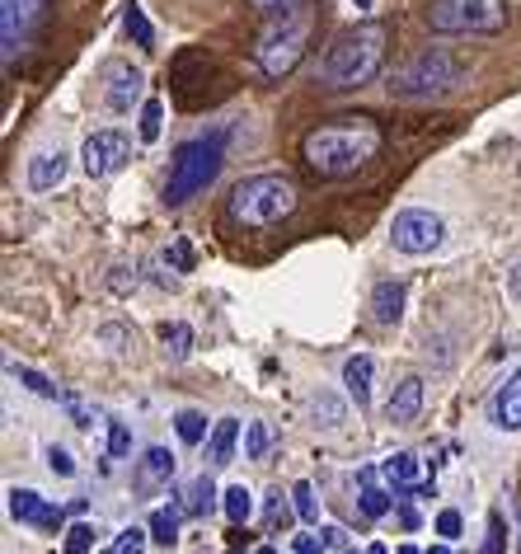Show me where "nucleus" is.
<instances>
[{"mask_svg": "<svg viewBox=\"0 0 521 554\" xmlns=\"http://www.w3.org/2000/svg\"><path fill=\"white\" fill-rule=\"evenodd\" d=\"M385 137L371 118H334V123L310 127L301 141V160L315 179H353L381 155Z\"/></svg>", "mask_w": 521, "mask_h": 554, "instance_id": "obj_1", "label": "nucleus"}, {"mask_svg": "<svg viewBox=\"0 0 521 554\" xmlns=\"http://www.w3.org/2000/svg\"><path fill=\"white\" fill-rule=\"evenodd\" d=\"M385 47H390L385 24H353V29H343L329 43V52H324L320 80L329 90H362V85H371V80L381 76Z\"/></svg>", "mask_w": 521, "mask_h": 554, "instance_id": "obj_2", "label": "nucleus"}, {"mask_svg": "<svg viewBox=\"0 0 521 554\" xmlns=\"http://www.w3.org/2000/svg\"><path fill=\"white\" fill-rule=\"evenodd\" d=\"M315 29H320V15H315L310 5H301V0L273 10V19H268L259 33V47H254V62H259L263 76L268 80L292 76L296 66H301V57L310 52Z\"/></svg>", "mask_w": 521, "mask_h": 554, "instance_id": "obj_3", "label": "nucleus"}, {"mask_svg": "<svg viewBox=\"0 0 521 554\" xmlns=\"http://www.w3.org/2000/svg\"><path fill=\"white\" fill-rule=\"evenodd\" d=\"M296 212V184L287 174H249L230 188L226 198V216L245 231H263V226H277L282 216Z\"/></svg>", "mask_w": 521, "mask_h": 554, "instance_id": "obj_4", "label": "nucleus"}, {"mask_svg": "<svg viewBox=\"0 0 521 554\" xmlns=\"http://www.w3.org/2000/svg\"><path fill=\"white\" fill-rule=\"evenodd\" d=\"M221 165H226V146H221V137H216V132H212V137L184 141V146L174 151V160H169L165 202H169V207H184L188 198H198L202 188L221 174Z\"/></svg>", "mask_w": 521, "mask_h": 554, "instance_id": "obj_5", "label": "nucleus"}, {"mask_svg": "<svg viewBox=\"0 0 521 554\" xmlns=\"http://www.w3.org/2000/svg\"><path fill=\"white\" fill-rule=\"evenodd\" d=\"M428 29L451 38H484L507 29V0H432Z\"/></svg>", "mask_w": 521, "mask_h": 554, "instance_id": "obj_6", "label": "nucleus"}, {"mask_svg": "<svg viewBox=\"0 0 521 554\" xmlns=\"http://www.w3.org/2000/svg\"><path fill=\"white\" fill-rule=\"evenodd\" d=\"M456 80H460V66L446 57L442 47H428V52H418L414 62L399 66L395 76H390V94L395 99H437Z\"/></svg>", "mask_w": 521, "mask_h": 554, "instance_id": "obj_7", "label": "nucleus"}, {"mask_svg": "<svg viewBox=\"0 0 521 554\" xmlns=\"http://www.w3.org/2000/svg\"><path fill=\"white\" fill-rule=\"evenodd\" d=\"M446 240V226L437 212H423V207H404V212L390 221V245L399 254H432V249H442Z\"/></svg>", "mask_w": 521, "mask_h": 554, "instance_id": "obj_8", "label": "nucleus"}, {"mask_svg": "<svg viewBox=\"0 0 521 554\" xmlns=\"http://www.w3.org/2000/svg\"><path fill=\"white\" fill-rule=\"evenodd\" d=\"M132 160V141L123 137V132H94V137H85V146H80V165H85V174L90 179H108V174H118Z\"/></svg>", "mask_w": 521, "mask_h": 554, "instance_id": "obj_9", "label": "nucleus"}, {"mask_svg": "<svg viewBox=\"0 0 521 554\" xmlns=\"http://www.w3.org/2000/svg\"><path fill=\"white\" fill-rule=\"evenodd\" d=\"M38 19H43V0H0V43H5V62H15V52L29 43V33Z\"/></svg>", "mask_w": 521, "mask_h": 554, "instance_id": "obj_10", "label": "nucleus"}, {"mask_svg": "<svg viewBox=\"0 0 521 554\" xmlns=\"http://www.w3.org/2000/svg\"><path fill=\"white\" fill-rule=\"evenodd\" d=\"M141 71L127 62H108L104 66V108L108 113H132V104L141 99Z\"/></svg>", "mask_w": 521, "mask_h": 554, "instance_id": "obj_11", "label": "nucleus"}, {"mask_svg": "<svg viewBox=\"0 0 521 554\" xmlns=\"http://www.w3.org/2000/svg\"><path fill=\"white\" fill-rule=\"evenodd\" d=\"M489 418H493V428L498 432H521V367L493 390Z\"/></svg>", "mask_w": 521, "mask_h": 554, "instance_id": "obj_12", "label": "nucleus"}, {"mask_svg": "<svg viewBox=\"0 0 521 554\" xmlns=\"http://www.w3.org/2000/svg\"><path fill=\"white\" fill-rule=\"evenodd\" d=\"M10 517L24 526H57L62 522V508L47 503L43 493H33V489H10Z\"/></svg>", "mask_w": 521, "mask_h": 554, "instance_id": "obj_13", "label": "nucleus"}, {"mask_svg": "<svg viewBox=\"0 0 521 554\" xmlns=\"http://www.w3.org/2000/svg\"><path fill=\"white\" fill-rule=\"evenodd\" d=\"M66 170H71L66 151H38V155L29 160L24 179H29L33 193H52V188H62V184H66Z\"/></svg>", "mask_w": 521, "mask_h": 554, "instance_id": "obj_14", "label": "nucleus"}, {"mask_svg": "<svg viewBox=\"0 0 521 554\" xmlns=\"http://www.w3.org/2000/svg\"><path fill=\"white\" fill-rule=\"evenodd\" d=\"M423 414V381L418 376H404V381L390 390V404H385V418L395 423V428H409L414 418Z\"/></svg>", "mask_w": 521, "mask_h": 554, "instance_id": "obj_15", "label": "nucleus"}, {"mask_svg": "<svg viewBox=\"0 0 521 554\" xmlns=\"http://www.w3.org/2000/svg\"><path fill=\"white\" fill-rule=\"evenodd\" d=\"M169 479H174V456H169L165 447H151L137 461V475H132V484H137V493H155V489H165Z\"/></svg>", "mask_w": 521, "mask_h": 554, "instance_id": "obj_16", "label": "nucleus"}, {"mask_svg": "<svg viewBox=\"0 0 521 554\" xmlns=\"http://www.w3.org/2000/svg\"><path fill=\"white\" fill-rule=\"evenodd\" d=\"M371 376H376V362H371L367 353L343 362V390H348V400H357V409L371 400Z\"/></svg>", "mask_w": 521, "mask_h": 554, "instance_id": "obj_17", "label": "nucleus"}, {"mask_svg": "<svg viewBox=\"0 0 521 554\" xmlns=\"http://www.w3.org/2000/svg\"><path fill=\"white\" fill-rule=\"evenodd\" d=\"M399 315H404V282H381L371 292V320L390 329V324H399Z\"/></svg>", "mask_w": 521, "mask_h": 554, "instance_id": "obj_18", "label": "nucleus"}, {"mask_svg": "<svg viewBox=\"0 0 521 554\" xmlns=\"http://www.w3.org/2000/svg\"><path fill=\"white\" fill-rule=\"evenodd\" d=\"M235 437H240V423H235V418H221V423L212 428V437H207V461L230 465V456H235Z\"/></svg>", "mask_w": 521, "mask_h": 554, "instance_id": "obj_19", "label": "nucleus"}, {"mask_svg": "<svg viewBox=\"0 0 521 554\" xmlns=\"http://www.w3.org/2000/svg\"><path fill=\"white\" fill-rule=\"evenodd\" d=\"M381 470H385V479H390V489L409 493V489H414V479H418V456H414V451H395Z\"/></svg>", "mask_w": 521, "mask_h": 554, "instance_id": "obj_20", "label": "nucleus"}, {"mask_svg": "<svg viewBox=\"0 0 521 554\" xmlns=\"http://www.w3.org/2000/svg\"><path fill=\"white\" fill-rule=\"evenodd\" d=\"M343 414H348V404L338 400V395H329V390L310 395V418H315L320 428H338V423H343Z\"/></svg>", "mask_w": 521, "mask_h": 554, "instance_id": "obj_21", "label": "nucleus"}, {"mask_svg": "<svg viewBox=\"0 0 521 554\" xmlns=\"http://www.w3.org/2000/svg\"><path fill=\"white\" fill-rule=\"evenodd\" d=\"M216 508V484L207 475H198L193 484H188V498H184V512L188 517H207V512Z\"/></svg>", "mask_w": 521, "mask_h": 554, "instance_id": "obj_22", "label": "nucleus"}, {"mask_svg": "<svg viewBox=\"0 0 521 554\" xmlns=\"http://www.w3.org/2000/svg\"><path fill=\"white\" fill-rule=\"evenodd\" d=\"M362 498H357V508H362V517H371V522H376V517H385V512H390V493L385 489H376V484H371V470H362Z\"/></svg>", "mask_w": 521, "mask_h": 554, "instance_id": "obj_23", "label": "nucleus"}, {"mask_svg": "<svg viewBox=\"0 0 521 554\" xmlns=\"http://www.w3.org/2000/svg\"><path fill=\"white\" fill-rule=\"evenodd\" d=\"M160 343H165L169 357H179V362H184V357L193 353V324H184V320L160 324Z\"/></svg>", "mask_w": 521, "mask_h": 554, "instance_id": "obj_24", "label": "nucleus"}, {"mask_svg": "<svg viewBox=\"0 0 521 554\" xmlns=\"http://www.w3.org/2000/svg\"><path fill=\"white\" fill-rule=\"evenodd\" d=\"M221 508H226V517H230L235 526H245L249 517H254V498H249L245 484H230V489L221 493Z\"/></svg>", "mask_w": 521, "mask_h": 554, "instance_id": "obj_25", "label": "nucleus"}, {"mask_svg": "<svg viewBox=\"0 0 521 554\" xmlns=\"http://www.w3.org/2000/svg\"><path fill=\"white\" fill-rule=\"evenodd\" d=\"M137 132H141V141H146V146H151V141H160V132H165V104H160V99H146V104H141Z\"/></svg>", "mask_w": 521, "mask_h": 554, "instance_id": "obj_26", "label": "nucleus"}, {"mask_svg": "<svg viewBox=\"0 0 521 554\" xmlns=\"http://www.w3.org/2000/svg\"><path fill=\"white\" fill-rule=\"evenodd\" d=\"M174 432H179V442L198 447L202 437H207V418H202L198 409H179V414H174Z\"/></svg>", "mask_w": 521, "mask_h": 554, "instance_id": "obj_27", "label": "nucleus"}, {"mask_svg": "<svg viewBox=\"0 0 521 554\" xmlns=\"http://www.w3.org/2000/svg\"><path fill=\"white\" fill-rule=\"evenodd\" d=\"M123 24H127V33H132V43H137V47H155V29H151V19H146V10H141L137 0L127 5Z\"/></svg>", "mask_w": 521, "mask_h": 554, "instance_id": "obj_28", "label": "nucleus"}, {"mask_svg": "<svg viewBox=\"0 0 521 554\" xmlns=\"http://www.w3.org/2000/svg\"><path fill=\"white\" fill-rule=\"evenodd\" d=\"M151 540L155 545H174V540H179V512L174 508L151 512Z\"/></svg>", "mask_w": 521, "mask_h": 554, "instance_id": "obj_29", "label": "nucleus"}, {"mask_svg": "<svg viewBox=\"0 0 521 554\" xmlns=\"http://www.w3.org/2000/svg\"><path fill=\"white\" fill-rule=\"evenodd\" d=\"M292 508L301 522H320V503H315V489H310L306 479L301 484H292Z\"/></svg>", "mask_w": 521, "mask_h": 554, "instance_id": "obj_30", "label": "nucleus"}, {"mask_svg": "<svg viewBox=\"0 0 521 554\" xmlns=\"http://www.w3.org/2000/svg\"><path fill=\"white\" fill-rule=\"evenodd\" d=\"M268 447H273V432H268V423H249V428H245V456H249V461H263V456H268Z\"/></svg>", "mask_w": 521, "mask_h": 554, "instance_id": "obj_31", "label": "nucleus"}, {"mask_svg": "<svg viewBox=\"0 0 521 554\" xmlns=\"http://www.w3.org/2000/svg\"><path fill=\"white\" fill-rule=\"evenodd\" d=\"M90 550H94V526L76 522L66 531V554H90Z\"/></svg>", "mask_w": 521, "mask_h": 554, "instance_id": "obj_32", "label": "nucleus"}, {"mask_svg": "<svg viewBox=\"0 0 521 554\" xmlns=\"http://www.w3.org/2000/svg\"><path fill=\"white\" fill-rule=\"evenodd\" d=\"M43 456H47V470H52V475H62V479L76 475V461H71V451H66V447H57V442H52Z\"/></svg>", "mask_w": 521, "mask_h": 554, "instance_id": "obj_33", "label": "nucleus"}, {"mask_svg": "<svg viewBox=\"0 0 521 554\" xmlns=\"http://www.w3.org/2000/svg\"><path fill=\"white\" fill-rule=\"evenodd\" d=\"M15 376H19V381H24V385H29L33 395H43V400H57V385L47 381V376H38V371H33V367H15Z\"/></svg>", "mask_w": 521, "mask_h": 554, "instance_id": "obj_34", "label": "nucleus"}, {"mask_svg": "<svg viewBox=\"0 0 521 554\" xmlns=\"http://www.w3.org/2000/svg\"><path fill=\"white\" fill-rule=\"evenodd\" d=\"M127 451H132V428H127V423H108V456L118 461Z\"/></svg>", "mask_w": 521, "mask_h": 554, "instance_id": "obj_35", "label": "nucleus"}, {"mask_svg": "<svg viewBox=\"0 0 521 554\" xmlns=\"http://www.w3.org/2000/svg\"><path fill=\"white\" fill-rule=\"evenodd\" d=\"M146 540H151V526H146V531H141V526H127V531H118V554H141Z\"/></svg>", "mask_w": 521, "mask_h": 554, "instance_id": "obj_36", "label": "nucleus"}, {"mask_svg": "<svg viewBox=\"0 0 521 554\" xmlns=\"http://www.w3.org/2000/svg\"><path fill=\"white\" fill-rule=\"evenodd\" d=\"M263 517H268V526H287V522H292V508H287L282 489L268 493V508H263Z\"/></svg>", "mask_w": 521, "mask_h": 554, "instance_id": "obj_37", "label": "nucleus"}, {"mask_svg": "<svg viewBox=\"0 0 521 554\" xmlns=\"http://www.w3.org/2000/svg\"><path fill=\"white\" fill-rule=\"evenodd\" d=\"M99 343H113V353H123L127 343H137V339L127 334L123 324H104V329H99Z\"/></svg>", "mask_w": 521, "mask_h": 554, "instance_id": "obj_38", "label": "nucleus"}, {"mask_svg": "<svg viewBox=\"0 0 521 554\" xmlns=\"http://www.w3.org/2000/svg\"><path fill=\"white\" fill-rule=\"evenodd\" d=\"M437 536H442V540H456L460 536V512L456 508L437 512Z\"/></svg>", "mask_w": 521, "mask_h": 554, "instance_id": "obj_39", "label": "nucleus"}, {"mask_svg": "<svg viewBox=\"0 0 521 554\" xmlns=\"http://www.w3.org/2000/svg\"><path fill=\"white\" fill-rule=\"evenodd\" d=\"M484 554H503V517L498 512L489 517V545H484Z\"/></svg>", "mask_w": 521, "mask_h": 554, "instance_id": "obj_40", "label": "nucleus"}, {"mask_svg": "<svg viewBox=\"0 0 521 554\" xmlns=\"http://www.w3.org/2000/svg\"><path fill=\"white\" fill-rule=\"evenodd\" d=\"M324 536H296V554H324Z\"/></svg>", "mask_w": 521, "mask_h": 554, "instance_id": "obj_41", "label": "nucleus"}, {"mask_svg": "<svg viewBox=\"0 0 521 554\" xmlns=\"http://www.w3.org/2000/svg\"><path fill=\"white\" fill-rule=\"evenodd\" d=\"M169 259H174V268H193V249H188L184 240H179V245L169 249Z\"/></svg>", "mask_w": 521, "mask_h": 554, "instance_id": "obj_42", "label": "nucleus"}, {"mask_svg": "<svg viewBox=\"0 0 521 554\" xmlns=\"http://www.w3.org/2000/svg\"><path fill=\"white\" fill-rule=\"evenodd\" d=\"M320 536H324V545H329V550H343V545H348V536H343L338 526H324Z\"/></svg>", "mask_w": 521, "mask_h": 554, "instance_id": "obj_43", "label": "nucleus"}, {"mask_svg": "<svg viewBox=\"0 0 521 554\" xmlns=\"http://www.w3.org/2000/svg\"><path fill=\"white\" fill-rule=\"evenodd\" d=\"M254 5H263V10H282V5H292V0H254Z\"/></svg>", "mask_w": 521, "mask_h": 554, "instance_id": "obj_44", "label": "nucleus"}, {"mask_svg": "<svg viewBox=\"0 0 521 554\" xmlns=\"http://www.w3.org/2000/svg\"><path fill=\"white\" fill-rule=\"evenodd\" d=\"M512 292H517V301H521V263L512 268Z\"/></svg>", "mask_w": 521, "mask_h": 554, "instance_id": "obj_45", "label": "nucleus"}, {"mask_svg": "<svg viewBox=\"0 0 521 554\" xmlns=\"http://www.w3.org/2000/svg\"><path fill=\"white\" fill-rule=\"evenodd\" d=\"M517 550H521V493H517Z\"/></svg>", "mask_w": 521, "mask_h": 554, "instance_id": "obj_46", "label": "nucleus"}, {"mask_svg": "<svg viewBox=\"0 0 521 554\" xmlns=\"http://www.w3.org/2000/svg\"><path fill=\"white\" fill-rule=\"evenodd\" d=\"M367 554H390V550H385V545H371V550Z\"/></svg>", "mask_w": 521, "mask_h": 554, "instance_id": "obj_47", "label": "nucleus"}, {"mask_svg": "<svg viewBox=\"0 0 521 554\" xmlns=\"http://www.w3.org/2000/svg\"><path fill=\"white\" fill-rule=\"evenodd\" d=\"M254 554H277V550H273V545H259V550H254Z\"/></svg>", "mask_w": 521, "mask_h": 554, "instance_id": "obj_48", "label": "nucleus"}, {"mask_svg": "<svg viewBox=\"0 0 521 554\" xmlns=\"http://www.w3.org/2000/svg\"><path fill=\"white\" fill-rule=\"evenodd\" d=\"M428 554H451V550H446V545H432V550Z\"/></svg>", "mask_w": 521, "mask_h": 554, "instance_id": "obj_49", "label": "nucleus"}, {"mask_svg": "<svg viewBox=\"0 0 521 554\" xmlns=\"http://www.w3.org/2000/svg\"><path fill=\"white\" fill-rule=\"evenodd\" d=\"M399 554H418V550H414V545H404V550H399Z\"/></svg>", "mask_w": 521, "mask_h": 554, "instance_id": "obj_50", "label": "nucleus"}, {"mask_svg": "<svg viewBox=\"0 0 521 554\" xmlns=\"http://www.w3.org/2000/svg\"><path fill=\"white\" fill-rule=\"evenodd\" d=\"M104 554H118V545H113V550H104Z\"/></svg>", "mask_w": 521, "mask_h": 554, "instance_id": "obj_51", "label": "nucleus"}, {"mask_svg": "<svg viewBox=\"0 0 521 554\" xmlns=\"http://www.w3.org/2000/svg\"><path fill=\"white\" fill-rule=\"evenodd\" d=\"M343 554H357V550H343Z\"/></svg>", "mask_w": 521, "mask_h": 554, "instance_id": "obj_52", "label": "nucleus"}]
</instances>
